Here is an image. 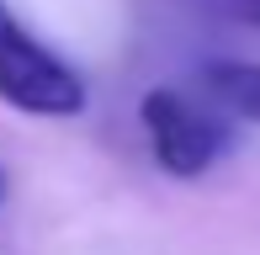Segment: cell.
Instances as JSON below:
<instances>
[{"label":"cell","mask_w":260,"mask_h":255,"mask_svg":"<svg viewBox=\"0 0 260 255\" xmlns=\"http://www.w3.org/2000/svg\"><path fill=\"white\" fill-rule=\"evenodd\" d=\"M0 101L27 117H75L90 101L80 69L43 48L6 0H0Z\"/></svg>","instance_id":"1"},{"label":"cell","mask_w":260,"mask_h":255,"mask_svg":"<svg viewBox=\"0 0 260 255\" xmlns=\"http://www.w3.org/2000/svg\"><path fill=\"white\" fill-rule=\"evenodd\" d=\"M138 122L149 133L154 165L165 176H175V181L207 176L223 160V149H229V128L212 117V112H202L197 101H186L181 90H170V85H154L138 101Z\"/></svg>","instance_id":"2"},{"label":"cell","mask_w":260,"mask_h":255,"mask_svg":"<svg viewBox=\"0 0 260 255\" xmlns=\"http://www.w3.org/2000/svg\"><path fill=\"white\" fill-rule=\"evenodd\" d=\"M202 85L223 112H234L244 122H260V64L255 59H207Z\"/></svg>","instance_id":"3"},{"label":"cell","mask_w":260,"mask_h":255,"mask_svg":"<svg viewBox=\"0 0 260 255\" xmlns=\"http://www.w3.org/2000/svg\"><path fill=\"white\" fill-rule=\"evenodd\" d=\"M229 11L239 21H250V27H260V0H229Z\"/></svg>","instance_id":"4"},{"label":"cell","mask_w":260,"mask_h":255,"mask_svg":"<svg viewBox=\"0 0 260 255\" xmlns=\"http://www.w3.org/2000/svg\"><path fill=\"white\" fill-rule=\"evenodd\" d=\"M6 192H11V176H6V165H0V202H6Z\"/></svg>","instance_id":"5"}]
</instances>
